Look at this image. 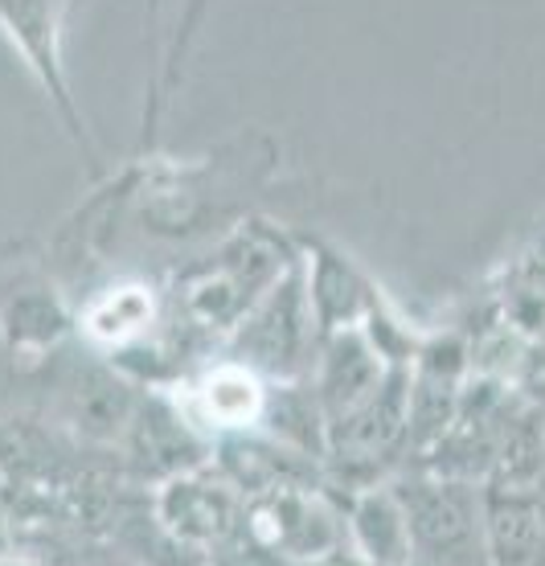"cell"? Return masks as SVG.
Masks as SVG:
<instances>
[{"mask_svg":"<svg viewBox=\"0 0 545 566\" xmlns=\"http://www.w3.org/2000/svg\"><path fill=\"white\" fill-rule=\"evenodd\" d=\"M394 493L410 517L415 558H434V563L492 558L489 501H480L475 489L448 476V481H398Z\"/></svg>","mask_w":545,"mask_h":566,"instance_id":"obj_1","label":"cell"},{"mask_svg":"<svg viewBox=\"0 0 545 566\" xmlns=\"http://www.w3.org/2000/svg\"><path fill=\"white\" fill-rule=\"evenodd\" d=\"M247 525L259 546L283 554V558H304V554L328 551L333 513L324 510L316 496L300 493L292 484H271L259 493Z\"/></svg>","mask_w":545,"mask_h":566,"instance_id":"obj_2","label":"cell"},{"mask_svg":"<svg viewBox=\"0 0 545 566\" xmlns=\"http://www.w3.org/2000/svg\"><path fill=\"white\" fill-rule=\"evenodd\" d=\"M62 17H66V0H4L9 38L25 50V62H33L38 78L50 86V95L66 115V128L74 132V140H83V119L74 112L71 86H66V74H62V57H57Z\"/></svg>","mask_w":545,"mask_h":566,"instance_id":"obj_3","label":"cell"},{"mask_svg":"<svg viewBox=\"0 0 545 566\" xmlns=\"http://www.w3.org/2000/svg\"><path fill=\"white\" fill-rule=\"evenodd\" d=\"M230 481L206 476V472H185L168 481L160 496V522L172 530V538L189 546H213L230 534L234 525V496L226 489Z\"/></svg>","mask_w":545,"mask_h":566,"instance_id":"obj_4","label":"cell"},{"mask_svg":"<svg viewBox=\"0 0 545 566\" xmlns=\"http://www.w3.org/2000/svg\"><path fill=\"white\" fill-rule=\"evenodd\" d=\"M238 345L247 354L238 361L263 369V374H287L295 357L304 349V308H300V292L292 280H283L263 308L254 312V321L242 328Z\"/></svg>","mask_w":545,"mask_h":566,"instance_id":"obj_5","label":"cell"},{"mask_svg":"<svg viewBox=\"0 0 545 566\" xmlns=\"http://www.w3.org/2000/svg\"><path fill=\"white\" fill-rule=\"evenodd\" d=\"M266 395L259 369L247 366V361H234V366H218L210 369L193 390V419L210 427H222V431H247L259 419H266Z\"/></svg>","mask_w":545,"mask_h":566,"instance_id":"obj_6","label":"cell"},{"mask_svg":"<svg viewBox=\"0 0 545 566\" xmlns=\"http://www.w3.org/2000/svg\"><path fill=\"white\" fill-rule=\"evenodd\" d=\"M381 386V361L378 354L365 345L357 333H336L328 340L324 354V374H321V407L328 415V427L336 419H345L349 411H357L365 398Z\"/></svg>","mask_w":545,"mask_h":566,"instance_id":"obj_7","label":"cell"},{"mask_svg":"<svg viewBox=\"0 0 545 566\" xmlns=\"http://www.w3.org/2000/svg\"><path fill=\"white\" fill-rule=\"evenodd\" d=\"M353 542L365 563H410L415 558V534L402 501L394 489H369L353 505Z\"/></svg>","mask_w":545,"mask_h":566,"instance_id":"obj_8","label":"cell"},{"mask_svg":"<svg viewBox=\"0 0 545 566\" xmlns=\"http://www.w3.org/2000/svg\"><path fill=\"white\" fill-rule=\"evenodd\" d=\"M489 554L496 563H537V558H545L542 501H530V496H492Z\"/></svg>","mask_w":545,"mask_h":566,"instance_id":"obj_9","label":"cell"},{"mask_svg":"<svg viewBox=\"0 0 545 566\" xmlns=\"http://www.w3.org/2000/svg\"><path fill=\"white\" fill-rule=\"evenodd\" d=\"M153 316H156L153 292L140 287V283H119V287L103 292L91 304V312H86V333L98 345H127V340H136L144 328L153 325Z\"/></svg>","mask_w":545,"mask_h":566,"instance_id":"obj_10","label":"cell"},{"mask_svg":"<svg viewBox=\"0 0 545 566\" xmlns=\"http://www.w3.org/2000/svg\"><path fill=\"white\" fill-rule=\"evenodd\" d=\"M542 513H545V496H542Z\"/></svg>","mask_w":545,"mask_h":566,"instance_id":"obj_11","label":"cell"}]
</instances>
